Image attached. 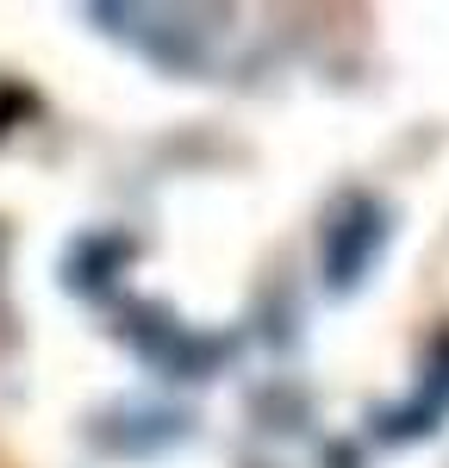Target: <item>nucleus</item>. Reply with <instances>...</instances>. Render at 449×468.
Listing matches in <instances>:
<instances>
[{
  "mask_svg": "<svg viewBox=\"0 0 449 468\" xmlns=\"http://www.w3.org/2000/svg\"><path fill=\"white\" fill-rule=\"evenodd\" d=\"M387 244V225L374 207H356V213L343 218L331 231V256H325V269H331V288H350V282H362L369 275V262L381 256Z\"/></svg>",
  "mask_w": 449,
  "mask_h": 468,
  "instance_id": "1",
  "label": "nucleus"
}]
</instances>
